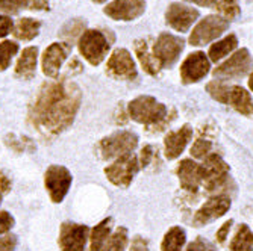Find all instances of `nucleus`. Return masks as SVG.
<instances>
[{
    "label": "nucleus",
    "instance_id": "nucleus-1",
    "mask_svg": "<svg viewBox=\"0 0 253 251\" xmlns=\"http://www.w3.org/2000/svg\"><path fill=\"white\" fill-rule=\"evenodd\" d=\"M82 103L79 86L67 79L40 86L28 109V123L45 140L56 138L70 127Z\"/></svg>",
    "mask_w": 253,
    "mask_h": 251
},
{
    "label": "nucleus",
    "instance_id": "nucleus-2",
    "mask_svg": "<svg viewBox=\"0 0 253 251\" xmlns=\"http://www.w3.org/2000/svg\"><path fill=\"white\" fill-rule=\"evenodd\" d=\"M129 117L141 124H156L164 121L167 117V108L156 102L150 96H141L132 100L127 106Z\"/></svg>",
    "mask_w": 253,
    "mask_h": 251
},
{
    "label": "nucleus",
    "instance_id": "nucleus-3",
    "mask_svg": "<svg viewBox=\"0 0 253 251\" xmlns=\"http://www.w3.org/2000/svg\"><path fill=\"white\" fill-rule=\"evenodd\" d=\"M78 47H79L81 55L88 64L99 65L106 58L111 44L102 31L89 29L81 35Z\"/></svg>",
    "mask_w": 253,
    "mask_h": 251
},
{
    "label": "nucleus",
    "instance_id": "nucleus-4",
    "mask_svg": "<svg viewBox=\"0 0 253 251\" xmlns=\"http://www.w3.org/2000/svg\"><path fill=\"white\" fill-rule=\"evenodd\" d=\"M138 144V136L127 130L116 132L106 138H103L99 144V153L102 159H114L122 157L126 154H130Z\"/></svg>",
    "mask_w": 253,
    "mask_h": 251
},
{
    "label": "nucleus",
    "instance_id": "nucleus-5",
    "mask_svg": "<svg viewBox=\"0 0 253 251\" xmlns=\"http://www.w3.org/2000/svg\"><path fill=\"white\" fill-rule=\"evenodd\" d=\"M73 176L64 165H50L44 173V188L55 204L64 201L70 191Z\"/></svg>",
    "mask_w": 253,
    "mask_h": 251
},
{
    "label": "nucleus",
    "instance_id": "nucleus-6",
    "mask_svg": "<svg viewBox=\"0 0 253 251\" xmlns=\"http://www.w3.org/2000/svg\"><path fill=\"white\" fill-rule=\"evenodd\" d=\"M227 28H229V20L220 15H208L193 29L190 35V42L191 45H196V47L210 44L211 41L217 39Z\"/></svg>",
    "mask_w": 253,
    "mask_h": 251
},
{
    "label": "nucleus",
    "instance_id": "nucleus-7",
    "mask_svg": "<svg viewBox=\"0 0 253 251\" xmlns=\"http://www.w3.org/2000/svg\"><path fill=\"white\" fill-rule=\"evenodd\" d=\"M89 229L85 224L65 221L59 227L58 244L61 251H84L88 241Z\"/></svg>",
    "mask_w": 253,
    "mask_h": 251
},
{
    "label": "nucleus",
    "instance_id": "nucleus-8",
    "mask_svg": "<svg viewBox=\"0 0 253 251\" xmlns=\"http://www.w3.org/2000/svg\"><path fill=\"white\" fill-rule=\"evenodd\" d=\"M136 171H138V159L132 153L119 157L116 162L105 168V174L108 180L112 185L120 188H127L130 185Z\"/></svg>",
    "mask_w": 253,
    "mask_h": 251
},
{
    "label": "nucleus",
    "instance_id": "nucleus-9",
    "mask_svg": "<svg viewBox=\"0 0 253 251\" xmlns=\"http://www.w3.org/2000/svg\"><path fill=\"white\" fill-rule=\"evenodd\" d=\"M183 50V39L171 34H163L155 42L153 55L159 62L161 68L171 67Z\"/></svg>",
    "mask_w": 253,
    "mask_h": 251
},
{
    "label": "nucleus",
    "instance_id": "nucleus-10",
    "mask_svg": "<svg viewBox=\"0 0 253 251\" xmlns=\"http://www.w3.org/2000/svg\"><path fill=\"white\" fill-rule=\"evenodd\" d=\"M70 53H72V44H68V42L50 44L41 56L42 73L50 79H58L61 67Z\"/></svg>",
    "mask_w": 253,
    "mask_h": 251
},
{
    "label": "nucleus",
    "instance_id": "nucleus-11",
    "mask_svg": "<svg viewBox=\"0 0 253 251\" xmlns=\"http://www.w3.org/2000/svg\"><path fill=\"white\" fill-rule=\"evenodd\" d=\"M253 67V58L250 56L247 49L238 50L234 56L229 58L226 62L218 65L214 70V76L217 79H238L246 76Z\"/></svg>",
    "mask_w": 253,
    "mask_h": 251
},
{
    "label": "nucleus",
    "instance_id": "nucleus-12",
    "mask_svg": "<svg viewBox=\"0 0 253 251\" xmlns=\"http://www.w3.org/2000/svg\"><path fill=\"white\" fill-rule=\"evenodd\" d=\"M203 168V183L208 191L220 189L227 180L229 165L223 161L218 154H210L205 159Z\"/></svg>",
    "mask_w": 253,
    "mask_h": 251
},
{
    "label": "nucleus",
    "instance_id": "nucleus-13",
    "mask_svg": "<svg viewBox=\"0 0 253 251\" xmlns=\"http://www.w3.org/2000/svg\"><path fill=\"white\" fill-rule=\"evenodd\" d=\"M106 73L116 79L132 80L136 77V67L126 49H117L108 59Z\"/></svg>",
    "mask_w": 253,
    "mask_h": 251
},
{
    "label": "nucleus",
    "instance_id": "nucleus-14",
    "mask_svg": "<svg viewBox=\"0 0 253 251\" xmlns=\"http://www.w3.org/2000/svg\"><path fill=\"white\" fill-rule=\"evenodd\" d=\"M146 0H114L106 8L105 14L117 21H132L144 14Z\"/></svg>",
    "mask_w": 253,
    "mask_h": 251
},
{
    "label": "nucleus",
    "instance_id": "nucleus-15",
    "mask_svg": "<svg viewBox=\"0 0 253 251\" xmlns=\"http://www.w3.org/2000/svg\"><path fill=\"white\" fill-rule=\"evenodd\" d=\"M208 72H210V61L202 52L188 55V58L180 65V77L183 83L199 82L208 74Z\"/></svg>",
    "mask_w": 253,
    "mask_h": 251
},
{
    "label": "nucleus",
    "instance_id": "nucleus-16",
    "mask_svg": "<svg viewBox=\"0 0 253 251\" xmlns=\"http://www.w3.org/2000/svg\"><path fill=\"white\" fill-rule=\"evenodd\" d=\"M197 18H199L197 9H193L180 3H171L166 14L167 25L177 32H187Z\"/></svg>",
    "mask_w": 253,
    "mask_h": 251
},
{
    "label": "nucleus",
    "instance_id": "nucleus-17",
    "mask_svg": "<svg viewBox=\"0 0 253 251\" xmlns=\"http://www.w3.org/2000/svg\"><path fill=\"white\" fill-rule=\"evenodd\" d=\"M229 208H231V200H229L227 197H224V195L214 197V198L206 201L200 208V211L196 214L194 224L197 227L208 224V222L223 216L229 211Z\"/></svg>",
    "mask_w": 253,
    "mask_h": 251
},
{
    "label": "nucleus",
    "instance_id": "nucleus-18",
    "mask_svg": "<svg viewBox=\"0 0 253 251\" xmlns=\"http://www.w3.org/2000/svg\"><path fill=\"white\" fill-rule=\"evenodd\" d=\"M177 176L180 180V186L183 189L196 192L203 181V168L202 165L190 161V159H185L177 167Z\"/></svg>",
    "mask_w": 253,
    "mask_h": 251
},
{
    "label": "nucleus",
    "instance_id": "nucleus-19",
    "mask_svg": "<svg viewBox=\"0 0 253 251\" xmlns=\"http://www.w3.org/2000/svg\"><path fill=\"white\" fill-rule=\"evenodd\" d=\"M37 61H38V49L26 47L23 49L21 55L17 59L14 76L20 80H31L37 73Z\"/></svg>",
    "mask_w": 253,
    "mask_h": 251
},
{
    "label": "nucleus",
    "instance_id": "nucleus-20",
    "mask_svg": "<svg viewBox=\"0 0 253 251\" xmlns=\"http://www.w3.org/2000/svg\"><path fill=\"white\" fill-rule=\"evenodd\" d=\"M193 136V129L185 124L176 132H170L166 136V156L169 159H176L190 143Z\"/></svg>",
    "mask_w": 253,
    "mask_h": 251
},
{
    "label": "nucleus",
    "instance_id": "nucleus-21",
    "mask_svg": "<svg viewBox=\"0 0 253 251\" xmlns=\"http://www.w3.org/2000/svg\"><path fill=\"white\" fill-rule=\"evenodd\" d=\"M135 55L138 56V61H140L141 67L144 68V70L149 74L156 76L159 73L161 65L156 61L155 55L149 52V45H147V41L146 39H138L135 42Z\"/></svg>",
    "mask_w": 253,
    "mask_h": 251
},
{
    "label": "nucleus",
    "instance_id": "nucleus-22",
    "mask_svg": "<svg viewBox=\"0 0 253 251\" xmlns=\"http://www.w3.org/2000/svg\"><path fill=\"white\" fill-rule=\"evenodd\" d=\"M227 103H231L243 115H253V100L250 94L241 86H231Z\"/></svg>",
    "mask_w": 253,
    "mask_h": 251
},
{
    "label": "nucleus",
    "instance_id": "nucleus-23",
    "mask_svg": "<svg viewBox=\"0 0 253 251\" xmlns=\"http://www.w3.org/2000/svg\"><path fill=\"white\" fill-rule=\"evenodd\" d=\"M40 28H41V23L38 20L25 17L17 21V25L12 29V35L20 41H31L38 35Z\"/></svg>",
    "mask_w": 253,
    "mask_h": 251
},
{
    "label": "nucleus",
    "instance_id": "nucleus-24",
    "mask_svg": "<svg viewBox=\"0 0 253 251\" xmlns=\"http://www.w3.org/2000/svg\"><path fill=\"white\" fill-rule=\"evenodd\" d=\"M111 222H112V219L106 218L102 222H99L93 230H91V236H89L91 251H100L102 250L103 244L111 236Z\"/></svg>",
    "mask_w": 253,
    "mask_h": 251
},
{
    "label": "nucleus",
    "instance_id": "nucleus-25",
    "mask_svg": "<svg viewBox=\"0 0 253 251\" xmlns=\"http://www.w3.org/2000/svg\"><path fill=\"white\" fill-rule=\"evenodd\" d=\"M238 45V39L235 35H229L226 38H223L221 41L215 42L211 45V49H210V58L211 61L217 62L220 59H223L224 56H227L229 53H231L235 47Z\"/></svg>",
    "mask_w": 253,
    "mask_h": 251
},
{
    "label": "nucleus",
    "instance_id": "nucleus-26",
    "mask_svg": "<svg viewBox=\"0 0 253 251\" xmlns=\"http://www.w3.org/2000/svg\"><path fill=\"white\" fill-rule=\"evenodd\" d=\"M232 251H253V233L246 224H241L231 242Z\"/></svg>",
    "mask_w": 253,
    "mask_h": 251
},
{
    "label": "nucleus",
    "instance_id": "nucleus-27",
    "mask_svg": "<svg viewBox=\"0 0 253 251\" xmlns=\"http://www.w3.org/2000/svg\"><path fill=\"white\" fill-rule=\"evenodd\" d=\"M183 244H185V232L180 227H173L166 233L161 248L163 251H180Z\"/></svg>",
    "mask_w": 253,
    "mask_h": 251
},
{
    "label": "nucleus",
    "instance_id": "nucleus-28",
    "mask_svg": "<svg viewBox=\"0 0 253 251\" xmlns=\"http://www.w3.org/2000/svg\"><path fill=\"white\" fill-rule=\"evenodd\" d=\"M126 245H127V230L125 227H119V229L106 239L100 251H125Z\"/></svg>",
    "mask_w": 253,
    "mask_h": 251
},
{
    "label": "nucleus",
    "instance_id": "nucleus-29",
    "mask_svg": "<svg viewBox=\"0 0 253 251\" xmlns=\"http://www.w3.org/2000/svg\"><path fill=\"white\" fill-rule=\"evenodd\" d=\"M18 52V44L15 41H2L0 42V73L5 72L9 67L12 58L17 55Z\"/></svg>",
    "mask_w": 253,
    "mask_h": 251
},
{
    "label": "nucleus",
    "instance_id": "nucleus-30",
    "mask_svg": "<svg viewBox=\"0 0 253 251\" xmlns=\"http://www.w3.org/2000/svg\"><path fill=\"white\" fill-rule=\"evenodd\" d=\"M5 144L12 148L17 153H23V151H34L37 147L32 143L31 138L28 136H17V135H8L5 138Z\"/></svg>",
    "mask_w": 253,
    "mask_h": 251
},
{
    "label": "nucleus",
    "instance_id": "nucleus-31",
    "mask_svg": "<svg viewBox=\"0 0 253 251\" xmlns=\"http://www.w3.org/2000/svg\"><path fill=\"white\" fill-rule=\"evenodd\" d=\"M85 26H86V23L81 18L72 20V21H68L67 25H64V28L61 29V36L70 41V39L76 38L79 34H84Z\"/></svg>",
    "mask_w": 253,
    "mask_h": 251
},
{
    "label": "nucleus",
    "instance_id": "nucleus-32",
    "mask_svg": "<svg viewBox=\"0 0 253 251\" xmlns=\"http://www.w3.org/2000/svg\"><path fill=\"white\" fill-rule=\"evenodd\" d=\"M214 8L218 9L226 17V20L227 18H235L240 14V8H238L237 0H217V3H215Z\"/></svg>",
    "mask_w": 253,
    "mask_h": 251
},
{
    "label": "nucleus",
    "instance_id": "nucleus-33",
    "mask_svg": "<svg viewBox=\"0 0 253 251\" xmlns=\"http://www.w3.org/2000/svg\"><path fill=\"white\" fill-rule=\"evenodd\" d=\"M208 93L218 102L221 103H227V99H229V93H231V88L227 85L221 83V82H211L208 83Z\"/></svg>",
    "mask_w": 253,
    "mask_h": 251
},
{
    "label": "nucleus",
    "instance_id": "nucleus-34",
    "mask_svg": "<svg viewBox=\"0 0 253 251\" xmlns=\"http://www.w3.org/2000/svg\"><path fill=\"white\" fill-rule=\"evenodd\" d=\"M26 0H0V11L6 15L18 14L21 8H25Z\"/></svg>",
    "mask_w": 253,
    "mask_h": 251
},
{
    "label": "nucleus",
    "instance_id": "nucleus-35",
    "mask_svg": "<svg viewBox=\"0 0 253 251\" xmlns=\"http://www.w3.org/2000/svg\"><path fill=\"white\" fill-rule=\"evenodd\" d=\"M211 148H212V144H211L210 141L199 140V141H196V144L193 145L191 154H193L194 157H199V159H202V157H208Z\"/></svg>",
    "mask_w": 253,
    "mask_h": 251
},
{
    "label": "nucleus",
    "instance_id": "nucleus-36",
    "mask_svg": "<svg viewBox=\"0 0 253 251\" xmlns=\"http://www.w3.org/2000/svg\"><path fill=\"white\" fill-rule=\"evenodd\" d=\"M14 225H15V219L9 212H6V211L0 212V236L6 235Z\"/></svg>",
    "mask_w": 253,
    "mask_h": 251
},
{
    "label": "nucleus",
    "instance_id": "nucleus-37",
    "mask_svg": "<svg viewBox=\"0 0 253 251\" xmlns=\"http://www.w3.org/2000/svg\"><path fill=\"white\" fill-rule=\"evenodd\" d=\"M18 245V239L12 233L0 236V251H14Z\"/></svg>",
    "mask_w": 253,
    "mask_h": 251
},
{
    "label": "nucleus",
    "instance_id": "nucleus-38",
    "mask_svg": "<svg viewBox=\"0 0 253 251\" xmlns=\"http://www.w3.org/2000/svg\"><path fill=\"white\" fill-rule=\"evenodd\" d=\"M187 251H215V248H214L210 242H206L205 239L197 238L196 241H193V242L188 245Z\"/></svg>",
    "mask_w": 253,
    "mask_h": 251
},
{
    "label": "nucleus",
    "instance_id": "nucleus-39",
    "mask_svg": "<svg viewBox=\"0 0 253 251\" xmlns=\"http://www.w3.org/2000/svg\"><path fill=\"white\" fill-rule=\"evenodd\" d=\"M25 8L29 11H49V0H26Z\"/></svg>",
    "mask_w": 253,
    "mask_h": 251
},
{
    "label": "nucleus",
    "instance_id": "nucleus-40",
    "mask_svg": "<svg viewBox=\"0 0 253 251\" xmlns=\"http://www.w3.org/2000/svg\"><path fill=\"white\" fill-rule=\"evenodd\" d=\"M14 29V23L11 17L8 15H0V38L6 36Z\"/></svg>",
    "mask_w": 253,
    "mask_h": 251
},
{
    "label": "nucleus",
    "instance_id": "nucleus-41",
    "mask_svg": "<svg viewBox=\"0 0 253 251\" xmlns=\"http://www.w3.org/2000/svg\"><path fill=\"white\" fill-rule=\"evenodd\" d=\"M12 188V181H11V177L0 170V195H5L11 191Z\"/></svg>",
    "mask_w": 253,
    "mask_h": 251
},
{
    "label": "nucleus",
    "instance_id": "nucleus-42",
    "mask_svg": "<svg viewBox=\"0 0 253 251\" xmlns=\"http://www.w3.org/2000/svg\"><path fill=\"white\" fill-rule=\"evenodd\" d=\"M130 251H150V250H149V245H147V242H146L143 238L136 236V238H133V241H132Z\"/></svg>",
    "mask_w": 253,
    "mask_h": 251
},
{
    "label": "nucleus",
    "instance_id": "nucleus-43",
    "mask_svg": "<svg viewBox=\"0 0 253 251\" xmlns=\"http://www.w3.org/2000/svg\"><path fill=\"white\" fill-rule=\"evenodd\" d=\"M153 157V147L147 145L141 150V157H140V161H141V167H147L150 164V159Z\"/></svg>",
    "mask_w": 253,
    "mask_h": 251
},
{
    "label": "nucleus",
    "instance_id": "nucleus-44",
    "mask_svg": "<svg viewBox=\"0 0 253 251\" xmlns=\"http://www.w3.org/2000/svg\"><path fill=\"white\" fill-rule=\"evenodd\" d=\"M231 225H232V221H227V222H224L223 225H221V229L217 232V238H218V242H224L226 241V238H227V233H229V230H231Z\"/></svg>",
    "mask_w": 253,
    "mask_h": 251
},
{
    "label": "nucleus",
    "instance_id": "nucleus-45",
    "mask_svg": "<svg viewBox=\"0 0 253 251\" xmlns=\"http://www.w3.org/2000/svg\"><path fill=\"white\" fill-rule=\"evenodd\" d=\"M187 2L196 3V5H199V6H206V8H211V6H215L217 0H187Z\"/></svg>",
    "mask_w": 253,
    "mask_h": 251
},
{
    "label": "nucleus",
    "instance_id": "nucleus-46",
    "mask_svg": "<svg viewBox=\"0 0 253 251\" xmlns=\"http://www.w3.org/2000/svg\"><path fill=\"white\" fill-rule=\"evenodd\" d=\"M249 86H250V89L253 91V73H252V76H250V80H249Z\"/></svg>",
    "mask_w": 253,
    "mask_h": 251
},
{
    "label": "nucleus",
    "instance_id": "nucleus-47",
    "mask_svg": "<svg viewBox=\"0 0 253 251\" xmlns=\"http://www.w3.org/2000/svg\"><path fill=\"white\" fill-rule=\"evenodd\" d=\"M94 3H103V2H106V0H93Z\"/></svg>",
    "mask_w": 253,
    "mask_h": 251
},
{
    "label": "nucleus",
    "instance_id": "nucleus-48",
    "mask_svg": "<svg viewBox=\"0 0 253 251\" xmlns=\"http://www.w3.org/2000/svg\"><path fill=\"white\" fill-rule=\"evenodd\" d=\"M2 197H3V195H0V203H2Z\"/></svg>",
    "mask_w": 253,
    "mask_h": 251
}]
</instances>
